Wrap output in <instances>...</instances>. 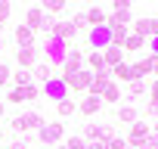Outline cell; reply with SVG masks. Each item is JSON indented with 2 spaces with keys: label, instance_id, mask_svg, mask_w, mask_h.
Instances as JSON below:
<instances>
[{
  "label": "cell",
  "instance_id": "d4e9b609",
  "mask_svg": "<svg viewBox=\"0 0 158 149\" xmlns=\"http://www.w3.org/2000/svg\"><path fill=\"white\" fill-rule=\"evenodd\" d=\"M112 81H115V84H121V81L130 84V81H133V74H130V65H127V62H121V65L112 68Z\"/></svg>",
  "mask_w": 158,
  "mask_h": 149
},
{
  "label": "cell",
  "instance_id": "cb8c5ba5",
  "mask_svg": "<svg viewBox=\"0 0 158 149\" xmlns=\"http://www.w3.org/2000/svg\"><path fill=\"white\" fill-rule=\"evenodd\" d=\"M31 84H34L31 68H16L13 71V87H31Z\"/></svg>",
  "mask_w": 158,
  "mask_h": 149
},
{
  "label": "cell",
  "instance_id": "b9f144b4",
  "mask_svg": "<svg viewBox=\"0 0 158 149\" xmlns=\"http://www.w3.org/2000/svg\"><path fill=\"white\" fill-rule=\"evenodd\" d=\"M10 149H28V143L25 140H16V143H10Z\"/></svg>",
  "mask_w": 158,
  "mask_h": 149
},
{
  "label": "cell",
  "instance_id": "4316f807",
  "mask_svg": "<svg viewBox=\"0 0 158 149\" xmlns=\"http://www.w3.org/2000/svg\"><path fill=\"white\" fill-rule=\"evenodd\" d=\"M121 100H124V93H121V87L112 81V84L106 87V93H102V103H112V106H118Z\"/></svg>",
  "mask_w": 158,
  "mask_h": 149
},
{
  "label": "cell",
  "instance_id": "c3c4849f",
  "mask_svg": "<svg viewBox=\"0 0 158 149\" xmlns=\"http://www.w3.org/2000/svg\"><path fill=\"white\" fill-rule=\"evenodd\" d=\"M40 149H47V146H40Z\"/></svg>",
  "mask_w": 158,
  "mask_h": 149
},
{
  "label": "cell",
  "instance_id": "e575fe53",
  "mask_svg": "<svg viewBox=\"0 0 158 149\" xmlns=\"http://www.w3.org/2000/svg\"><path fill=\"white\" fill-rule=\"evenodd\" d=\"M10 13H13V6L6 3V0H0V25H6V19H10Z\"/></svg>",
  "mask_w": 158,
  "mask_h": 149
},
{
  "label": "cell",
  "instance_id": "f6af8a7d",
  "mask_svg": "<svg viewBox=\"0 0 158 149\" xmlns=\"http://www.w3.org/2000/svg\"><path fill=\"white\" fill-rule=\"evenodd\" d=\"M0 118H3V100H0Z\"/></svg>",
  "mask_w": 158,
  "mask_h": 149
},
{
  "label": "cell",
  "instance_id": "7402d4cb",
  "mask_svg": "<svg viewBox=\"0 0 158 149\" xmlns=\"http://www.w3.org/2000/svg\"><path fill=\"white\" fill-rule=\"evenodd\" d=\"M146 44H149L146 37H139V34H133V31H130L121 50H124V53H143V47H146Z\"/></svg>",
  "mask_w": 158,
  "mask_h": 149
},
{
  "label": "cell",
  "instance_id": "1f68e13d",
  "mask_svg": "<svg viewBox=\"0 0 158 149\" xmlns=\"http://www.w3.org/2000/svg\"><path fill=\"white\" fill-rule=\"evenodd\" d=\"M65 149H87V140H84V137H68Z\"/></svg>",
  "mask_w": 158,
  "mask_h": 149
},
{
  "label": "cell",
  "instance_id": "7dc6e473",
  "mask_svg": "<svg viewBox=\"0 0 158 149\" xmlns=\"http://www.w3.org/2000/svg\"><path fill=\"white\" fill-rule=\"evenodd\" d=\"M0 50H3V44H0Z\"/></svg>",
  "mask_w": 158,
  "mask_h": 149
},
{
  "label": "cell",
  "instance_id": "9a60e30c",
  "mask_svg": "<svg viewBox=\"0 0 158 149\" xmlns=\"http://www.w3.org/2000/svg\"><path fill=\"white\" fill-rule=\"evenodd\" d=\"M109 84H112V71H109V68H102V71H96V74H93V84H90V93H93V96H102Z\"/></svg>",
  "mask_w": 158,
  "mask_h": 149
},
{
  "label": "cell",
  "instance_id": "5b68a950",
  "mask_svg": "<svg viewBox=\"0 0 158 149\" xmlns=\"http://www.w3.org/2000/svg\"><path fill=\"white\" fill-rule=\"evenodd\" d=\"M149 137H152V127L143 124V121H136V124H130V134L124 140H127V149H143L149 143Z\"/></svg>",
  "mask_w": 158,
  "mask_h": 149
},
{
  "label": "cell",
  "instance_id": "ab89813d",
  "mask_svg": "<svg viewBox=\"0 0 158 149\" xmlns=\"http://www.w3.org/2000/svg\"><path fill=\"white\" fill-rule=\"evenodd\" d=\"M149 62H152V74L158 78V56H152V53H149Z\"/></svg>",
  "mask_w": 158,
  "mask_h": 149
},
{
  "label": "cell",
  "instance_id": "ba28073f",
  "mask_svg": "<svg viewBox=\"0 0 158 149\" xmlns=\"http://www.w3.org/2000/svg\"><path fill=\"white\" fill-rule=\"evenodd\" d=\"M40 124H44V118L37 112H22L10 121V127H16V130H40Z\"/></svg>",
  "mask_w": 158,
  "mask_h": 149
},
{
  "label": "cell",
  "instance_id": "44dd1931",
  "mask_svg": "<svg viewBox=\"0 0 158 149\" xmlns=\"http://www.w3.org/2000/svg\"><path fill=\"white\" fill-rule=\"evenodd\" d=\"M34 37H37V34H34L28 25H19V28H16V44H19V50H22V47H34Z\"/></svg>",
  "mask_w": 158,
  "mask_h": 149
},
{
  "label": "cell",
  "instance_id": "30bf717a",
  "mask_svg": "<svg viewBox=\"0 0 158 149\" xmlns=\"http://www.w3.org/2000/svg\"><path fill=\"white\" fill-rule=\"evenodd\" d=\"M115 137V127L112 124H87L84 127V140L90 143V140H99V143H109Z\"/></svg>",
  "mask_w": 158,
  "mask_h": 149
},
{
  "label": "cell",
  "instance_id": "7bdbcfd3",
  "mask_svg": "<svg viewBox=\"0 0 158 149\" xmlns=\"http://www.w3.org/2000/svg\"><path fill=\"white\" fill-rule=\"evenodd\" d=\"M146 112H149V115H158V103H149V106H146Z\"/></svg>",
  "mask_w": 158,
  "mask_h": 149
},
{
  "label": "cell",
  "instance_id": "8fae6325",
  "mask_svg": "<svg viewBox=\"0 0 158 149\" xmlns=\"http://www.w3.org/2000/svg\"><path fill=\"white\" fill-rule=\"evenodd\" d=\"M133 34H139V37H146V40L158 37V19H155V16L136 19V22H133Z\"/></svg>",
  "mask_w": 158,
  "mask_h": 149
},
{
  "label": "cell",
  "instance_id": "d590c367",
  "mask_svg": "<svg viewBox=\"0 0 158 149\" xmlns=\"http://www.w3.org/2000/svg\"><path fill=\"white\" fill-rule=\"evenodd\" d=\"M31 100H40V87H37V84L25 87V103H31Z\"/></svg>",
  "mask_w": 158,
  "mask_h": 149
},
{
  "label": "cell",
  "instance_id": "f546056e",
  "mask_svg": "<svg viewBox=\"0 0 158 149\" xmlns=\"http://www.w3.org/2000/svg\"><path fill=\"white\" fill-rule=\"evenodd\" d=\"M65 10V0H44V13L53 16V13H62Z\"/></svg>",
  "mask_w": 158,
  "mask_h": 149
},
{
  "label": "cell",
  "instance_id": "5bb4252c",
  "mask_svg": "<svg viewBox=\"0 0 158 149\" xmlns=\"http://www.w3.org/2000/svg\"><path fill=\"white\" fill-rule=\"evenodd\" d=\"M50 37H59V40H65V44L71 47V40L77 37V28H74L71 22H56V25H53V34H50Z\"/></svg>",
  "mask_w": 158,
  "mask_h": 149
},
{
  "label": "cell",
  "instance_id": "52a82bcc",
  "mask_svg": "<svg viewBox=\"0 0 158 149\" xmlns=\"http://www.w3.org/2000/svg\"><path fill=\"white\" fill-rule=\"evenodd\" d=\"M65 84H68V90H74V93H90V84H93V71L81 68L77 74L65 78Z\"/></svg>",
  "mask_w": 158,
  "mask_h": 149
},
{
  "label": "cell",
  "instance_id": "603a6c76",
  "mask_svg": "<svg viewBox=\"0 0 158 149\" xmlns=\"http://www.w3.org/2000/svg\"><path fill=\"white\" fill-rule=\"evenodd\" d=\"M84 62H87V71H102L106 68V62H102V50H90L87 56H84Z\"/></svg>",
  "mask_w": 158,
  "mask_h": 149
},
{
  "label": "cell",
  "instance_id": "6da1fadb",
  "mask_svg": "<svg viewBox=\"0 0 158 149\" xmlns=\"http://www.w3.org/2000/svg\"><path fill=\"white\" fill-rule=\"evenodd\" d=\"M25 25L34 31V34H53V25H56V19L53 16H47L44 13V6H31L28 10V16H25Z\"/></svg>",
  "mask_w": 158,
  "mask_h": 149
},
{
  "label": "cell",
  "instance_id": "836d02e7",
  "mask_svg": "<svg viewBox=\"0 0 158 149\" xmlns=\"http://www.w3.org/2000/svg\"><path fill=\"white\" fill-rule=\"evenodd\" d=\"M106 149H127V140H124V137H118V134H115V137H112V140H109V143H106Z\"/></svg>",
  "mask_w": 158,
  "mask_h": 149
},
{
  "label": "cell",
  "instance_id": "484cf974",
  "mask_svg": "<svg viewBox=\"0 0 158 149\" xmlns=\"http://www.w3.org/2000/svg\"><path fill=\"white\" fill-rule=\"evenodd\" d=\"M130 22H133V16H130V10H124V13H112L109 16V28H115V25H124V28H130Z\"/></svg>",
  "mask_w": 158,
  "mask_h": 149
},
{
  "label": "cell",
  "instance_id": "ee69618b",
  "mask_svg": "<svg viewBox=\"0 0 158 149\" xmlns=\"http://www.w3.org/2000/svg\"><path fill=\"white\" fill-rule=\"evenodd\" d=\"M152 134H155V137H158V121H155V124H152Z\"/></svg>",
  "mask_w": 158,
  "mask_h": 149
},
{
  "label": "cell",
  "instance_id": "60d3db41",
  "mask_svg": "<svg viewBox=\"0 0 158 149\" xmlns=\"http://www.w3.org/2000/svg\"><path fill=\"white\" fill-rule=\"evenodd\" d=\"M87 149H106V143H99V140H90V143H87Z\"/></svg>",
  "mask_w": 158,
  "mask_h": 149
},
{
  "label": "cell",
  "instance_id": "7a4b0ae2",
  "mask_svg": "<svg viewBox=\"0 0 158 149\" xmlns=\"http://www.w3.org/2000/svg\"><path fill=\"white\" fill-rule=\"evenodd\" d=\"M65 137V127L59 124V121H44L40 124V130H37V140H40V146H47V149H53V146H59V140Z\"/></svg>",
  "mask_w": 158,
  "mask_h": 149
},
{
  "label": "cell",
  "instance_id": "8992f818",
  "mask_svg": "<svg viewBox=\"0 0 158 149\" xmlns=\"http://www.w3.org/2000/svg\"><path fill=\"white\" fill-rule=\"evenodd\" d=\"M40 93H44L47 100H56V103H62V100H68V84H65L62 78H50V81L40 87Z\"/></svg>",
  "mask_w": 158,
  "mask_h": 149
},
{
  "label": "cell",
  "instance_id": "9c48e42d",
  "mask_svg": "<svg viewBox=\"0 0 158 149\" xmlns=\"http://www.w3.org/2000/svg\"><path fill=\"white\" fill-rule=\"evenodd\" d=\"M87 40H90L93 50H106V47H112V31H109V25L90 28V31H87Z\"/></svg>",
  "mask_w": 158,
  "mask_h": 149
},
{
  "label": "cell",
  "instance_id": "7c38bea8",
  "mask_svg": "<svg viewBox=\"0 0 158 149\" xmlns=\"http://www.w3.org/2000/svg\"><path fill=\"white\" fill-rule=\"evenodd\" d=\"M106 103H102V96H93V93H87L81 103H77V112H81V115H87V118H93L99 109H102Z\"/></svg>",
  "mask_w": 158,
  "mask_h": 149
},
{
  "label": "cell",
  "instance_id": "f35d334b",
  "mask_svg": "<svg viewBox=\"0 0 158 149\" xmlns=\"http://www.w3.org/2000/svg\"><path fill=\"white\" fill-rule=\"evenodd\" d=\"M146 47H149V53H152V56H158V37H152Z\"/></svg>",
  "mask_w": 158,
  "mask_h": 149
},
{
  "label": "cell",
  "instance_id": "f1b7e54d",
  "mask_svg": "<svg viewBox=\"0 0 158 149\" xmlns=\"http://www.w3.org/2000/svg\"><path fill=\"white\" fill-rule=\"evenodd\" d=\"M56 112H59V118H68V115L77 112V103L74 100H62V103H56Z\"/></svg>",
  "mask_w": 158,
  "mask_h": 149
},
{
  "label": "cell",
  "instance_id": "e0dca14e",
  "mask_svg": "<svg viewBox=\"0 0 158 149\" xmlns=\"http://www.w3.org/2000/svg\"><path fill=\"white\" fill-rule=\"evenodd\" d=\"M102 62H106V68L112 71L115 65L124 62V50H121V47H106V50H102Z\"/></svg>",
  "mask_w": 158,
  "mask_h": 149
},
{
  "label": "cell",
  "instance_id": "83f0119b",
  "mask_svg": "<svg viewBox=\"0 0 158 149\" xmlns=\"http://www.w3.org/2000/svg\"><path fill=\"white\" fill-rule=\"evenodd\" d=\"M143 93H149V84H146V81H130L124 100H136V96H143Z\"/></svg>",
  "mask_w": 158,
  "mask_h": 149
},
{
  "label": "cell",
  "instance_id": "d6986e66",
  "mask_svg": "<svg viewBox=\"0 0 158 149\" xmlns=\"http://www.w3.org/2000/svg\"><path fill=\"white\" fill-rule=\"evenodd\" d=\"M118 121H121V124H136V121H139V112H136V106H130V103L118 106Z\"/></svg>",
  "mask_w": 158,
  "mask_h": 149
},
{
  "label": "cell",
  "instance_id": "ac0fdd59",
  "mask_svg": "<svg viewBox=\"0 0 158 149\" xmlns=\"http://www.w3.org/2000/svg\"><path fill=\"white\" fill-rule=\"evenodd\" d=\"M130 74H133V81H146V74H152V62H149V56L136 59V62L130 65Z\"/></svg>",
  "mask_w": 158,
  "mask_h": 149
},
{
  "label": "cell",
  "instance_id": "4dcf8cb0",
  "mask_svg": "<svg viewBox=\"0 0 158 149\" xmlns=\"http://www.w3.org/2000/svg\"><path fill=\"white\" fill-rule=\"evenodd\" d=\"M6 103H25V87H10V93H6Z\"/></svg>",
  "mask_w": 158,
  "mask_h": 149
},
{
  "label": "cell",
  "instance_id": "ffe728a7",
  "mask_svg": "<svg viewBox=\"0 0 158 149\" xmlns=\"http://www.w3.org/2000/svg\"><path fill=\"white\" fill-rule=\"evenodd\" d=\"M84 16H87V28H99V25H106V22H109V16H106L99 6H90Z\"/></svg>",
  "mask_w": 158,
  "mask_h": 149
},
{
  "label": "cell",
  "instance_id": "d6a6232c",
  "mask_svg": "<svg viewBox=\"0 0 158 149\" xmlns=\"http://www.w3.org/2000/svg\"><path fill=\"white\" fill-rule=\"evenodd\" d=\"M10 81H13V68L0 62V87H3V84H10Z\"/></svg>",
  "mask_w": 158,
  "mask_h": 149
},
{
  "label": "cell",
  "instance_id": "4fadbf2b",
  "mask_svg": "<svg viewBox=\"0 0 158 149\" xmlns=\"http://www.w3.org/2000/svg\"><path fill=\"white\" fill-rule=\"evenodd\" d=\"M16 62H19V68H34V65L40 62L37 47H22V50H16Z\"/></svg>",
  "mask_w": 158,
  "mask_h": 149
},
{
  "label": "cell",
  "instance_id": "681fc988",
  "mask_svg": "<svg viewBox=\"0 0 158 149\" xmlns=\"http://www.w3.org/2000/svg\"><path fill=\"white\" fill-rule=\"evenodd\" d=\"M143 149H149V146H143Z\"/></svg>",
  "mask_w": 158,
  "mask_h": 149
},
{
  "label": "cell",
  "instance_id": "3957f363",
  "mask_svg": "<svg viewBox=\"0 0 158 149\" xmlns=\"http://www.w3.org/2000/svg\"><path fill=\"white\" fill-rule=\"evenodd\" d=\"M44 53H47L50 65H62L65 56H68V44L59 40V37H44Z\"/></svg>",
  "mask_w": 158,
  "mask_h": 149
},
{
  "label": "cell",
  "instance_id": "277c9868",
  "mask_svg": "<svg viewBox=\"0 0 158 149\" xmlns=\"http://www.w3.org/2000/svg\"><path fill=\"white\" fill-rule=\"evenodd\" d=\"M84 68V53L77 50V47H68V56H65V62H62V74H56V78H71V74H77Z\"/></svg>",
  "mask_w": 158,
  "mask_h": 149
},
{
  "label": "cell",
  "instance_id": "bcb514c9",
  "mask_svg": "<svg viewBox=\"0 0 158 149\" xmlns=\"http://www.w3.org/2000/svg\"><path fill=\"white\" fill-rule=\"evenodd\" d=\"M53 149H65V146H53Z\"/></svg>",
  "mask_w": 158,
  "mask_h": 149
},
{
  "label": "cell",
  "instance_id": "8d00e7d4",
  "mask_svg": "<svg viewBox=\"0 0 158 149\" xmlns=\"http://www.w3.org/2000/svg\"><path fill=\"white\" fill-rule=\"evenodd\" d=\"M71 25H74L77 31H81V28H87V16H84V13H74V16H71Z\"/></svg>",
  "mask_w": 158,
  "mask_h": 149
},
{
  "label": "cell",
  "instance_id": "74e56055",
  "mask_svg": "<svg viewBox=\"0 0 158 149\" xmlns=\"http://www.w3.org/2000/svg\"><path fill=\"white\" fill-rule=\"evenodd\" d=\"M149 96H152L149 103H158V78H155V81L149 84Z\"/></svg>",
  "mask_w": 158,
  "mask_h": 149
},
{
  "label": "cell",
  "instance_id": "2e32d148",
  "mask_svg": "<svg viewBox=\"0 0 158 149\" xmlns=\"http://www.w3.org/2000/svg\"><path fill=\"white\" fill-rule=\"evenodd\" d=\"M31 74H34V84H37V87H44L50 78H56V74H53V65H50V62H37V65L31 68Z\"/></svg>",
  "mask_w": 158,
  "mask_h": 149
}]
</instances>
